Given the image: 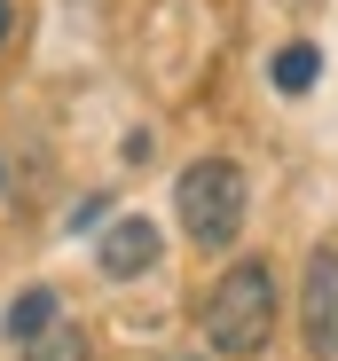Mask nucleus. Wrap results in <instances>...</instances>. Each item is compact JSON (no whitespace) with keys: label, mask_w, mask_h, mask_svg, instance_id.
<instances>
[{"label":"nucleus","mask_w":338,"mask_h":361,"mask_svg":"<svg viewBox=\"0 0 338 361\" xmlns=\"http://www.w3.org/2000/svg\"><path fill=\"white\" fill-rule=\"evenodd\" d=\"M47 322H64V298H55L47 283H32V290H16V307H8V338L16 345H32Z\"/></svg>","instance_id":"6"},{"label":"nucleus","mask_w":338,"mask_h":361,"mask_svg":"<svg viewBox=\"0 0 338 361\" xmlns=\"http://www.w3.org/2000/svg\"><path fill=\"white\" fill-rule=\"evenodd\" d=\"M24 361H95V338H87L79 322H47V330L24 345Z\"/></svg>","instance_id":"7"},{"label":"nucleus","mask_w":338,"mask_h":361,"mask_svg":"<svg viewBox=\"0 0 338 361\" xmlns=\"http://www.w3.org/2000/svg\"><path fill=\"white\" fill-rule=\"evenodd\" d=\"M267 338H275V275L267 259H236L205 290V345L220 361H252L267 353Z\"/></svg>","instance_id":"1"},{"label":"nucleus","mask_w":338,"mask_h":361,"mask_svg":"<svg viewBox=\"0 0 338 361\" xmlns=\"http://www.w3.org/2000/svg\"><path fill=\"white\" fill-rule=\"evenodd\" d=\"M267 79H275V94H307V87L322 79V47H315V39H291V47H275Z\"/></svg>","instance_id":"5"},{"label":"nucleus","mask_w":338,"mask_h":361,"mask_svg":"<svg viewBox=\"0 0 338 361\" xmlns=\"http://www.w3.org/2000/svg\"><path fill=\"white\" fill-rule=\"evenodd\" d=\"M299 330L322 361H338V252H307V275H299Z\"/></svg>","instance_id":"3"},{"label":"nucleus","mask_w":338,"mask_h":361,"mask_svg":"<svg viewBox=\"0 0 338 361\" xmlns=\"http://www.w3.org/2000/svg\"><path fill=\"white\" fill-rule=\"evenodd\" d=\"M157 252H165V244H157V228H150V220H110V228H102V244H95V267H102L110 283H134V275L157 267Z\"/></svg>","instance_id":"4"},{"label":"nucleus","mask_w":338,"mask_h":361,"mask_svg":"<svg viewBox=\"0 0 338 361\" xmlns=\"http://www.w3.org/2000/svg\"><path fill=\"white\" fill-rule=\"evenodd\" d=\"M8 32H16V0H0V47H8Z\"/></svg>","instance_id":"8"},{"label":"nucleus","mask_w":338,"mask_h":361,"mask_svg":"<svg viewBox=\"0 0 338 361\" xmlns=\"http://www.w3.org/2000/svg\"><path fill=\"white\" fill-rule=\"evenodd\" d=\"M174 212H181V235H189V244L229 252L236 228H244V165H229V157H197V165H181V180H174Z\"/></svg>","instance_id":"2"}]
</instances>
